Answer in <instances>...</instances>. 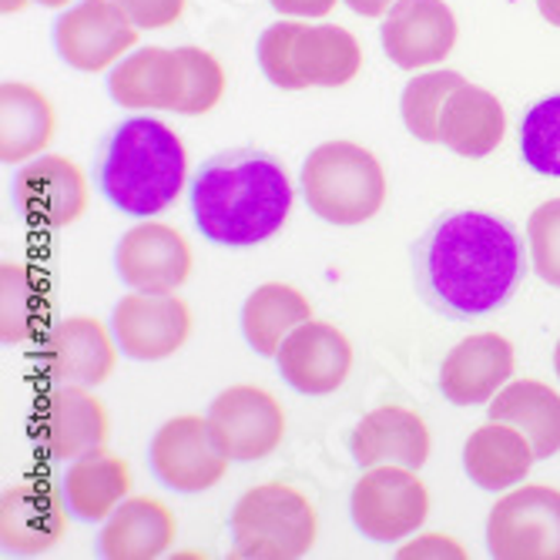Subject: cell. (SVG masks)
<instances>
[{"label": "cell", "mask_w": 560, "mask_h": 560, "mask_svg": "<svg viewBox=\"0 0 560 560\" xmlns=\"http://www.w3.org/2000/svg\"><path fill=\"white\" fill-rule=\"evenodd\" d=\"M413 262L423 299L450 319L497 313L527 272L514 225L480 209H456L436 219L417 242Z\"/></svg>", "instance_id": "1"}, {"label": "cell", "mask_w": 560, "mask_h": 560, "mask_svg": "<svg viewBox=\"0 0 560 560\" xmlns=\"http://www.w3.org/2000/svg\"><path fill=\"white\" fill-rule=\"evenodd\" d=\"M188 201L198 232L212 245L252 248L285 225L292 182L269 151L229 148L195 168Z\"/></svg>", "instance_id": "2"}, {"label": "cell", "mask_w": 560, "mask_h": 560, "mask_svg": "<svg viewBox=\"0 0 560 560\" xmlns=\"http://www.w3.org/2000/svg\"><path fill=\"white\" fill-rule=\"evenodd\" d=\"M188 151L182 138L159 118L121 121L97 159V188L131 219H155L185 191Z\"/></svg>", "instance_id": "3"}, {"label": "cell", "mask_w": 560, "mask_h": 560, "mask_svg": "<svg viewBox=\"0 0 560 560\" xmlns=\"http://www.w3.org/2000/svg\"><path fill=\"white\" fill-rule=\"evenodd\" d=\"M386 172L370 148L336 138L310 151L302 165V198L329 225L349 229L376 219L386 206Z\"/></svg>", "instance_id": "4"}, {"label": "cell", "mask_w": 560, "mask_h": 560, "mask_svg": "<svg viewBox=\"0 0 560 560\" xmlns=\"http://www.w3.org/2000/svg\"><path fill=\"white\" fill-rule=\"evenodd\" d=\"M235 550L248 560H295L310 553L319 534L316 506L289 483H259L238 497L229 517Z\"/></svg>", "instance_id": "5"}, {"label": "cell", "mask_w": 560, "mask_h": 560, "mask_svg": "<svg viewBox=\"0 0 560 560\" xmlns=\"http://www.w3.org/2000/svg\"><path fill=\"white\" fill-rule=\"evenodd\" d=\"M352 524L366 540L396 544L417 534L430 517V490L417 470L383 464L370 467L352 487Z\"/></svg>", "instance_id": "6"}, {"label": "cell", "mask_w": 560, "mask_h": 560, "mask_svg": "<svg viewBox=\"0 0 560 560\" xmlns=\"http://www.w3.org/2000/svg\"><path fill=\"white\" fill-rule=\"evenodd\" d=\"M497 560H560V490L530 483L500 497L487 521Z\"/></svg>", "instance_id": "7"}, {"label": "cell", "mask_w": 560, "mask_h": 560, "mask_svg": "<svg viewBox=\"0 0 560 560\" xmlns=\"http://www.w3.org/2000/svg\"><path fill=\"white\" fill-rule=\"evenodd\" d=\"M148 460L155 477L178 493L212 490L229 474V453L222 450L209 417L182 413L151 436Z\"/></svg>", "instance_id": "8"}, {"label": "cell", "mask_w": 560, "mask_h": 560, "mask_svg": "<svg viewBox=\"0 0 560 560\" xmlns=\"http://www.w3.org/2000/svg\"><path fill=\"white\" fill-rule=\"evenodd\" d=\"M141 31L115 0H78L55 21V50L84 74L115 68L138 47Z\"/></svg>", "instance_id": "9"}, {"label": "cell", "mask_w": 560, "mask_h": 560, "mask_svg": "<svg viewBox=\"0 0 560 560\" xmlns=\"http://www.w3.org/2000/svg\"><path fill=\"white\" fill-rule=\"evenodd\" d=\"M118 339L94 316H68L50 323L37 339V366L44 380L55 386H101L115 376L118 366Z\"/></svg>", "instance_id": "10"}, {"label": "cell", "mask_w": 560, "mask_h": 560, "mask_svg": "<svg viewBox=\"0 0 560 560\" xmlns=\"http://www.w3.org/2000/svg\"><path fill=\"white\" fill-rule=\"evenodd\" d=\"M209 423L229 460L238 464L266 460L282 446L285 436L282 402L256 383H235L222 389L209 406Z\"/></svg>", "instance_id": "11"}, {"label": "cell", "mask_w": 560, "mask_h": 560, "mask_svg": "<svg viewBox=\"0 0 560 560\" xmlns=\"http://www.w3.org/2000/svg\"><path fill=\"white\" fill-rule=\"evenodd\" d=\"M195 319L175 292H128L112 313L118 349L138 363H159L191 339Z\"/></svg>", "instance_id": "12"}, {"label": "cell", "mask_w": 560, "mask_h": 560, "mask_svg": "<svg viewBox=\"0 0 560 560\" xmlns=\"http://www.w3.org/2000/svg\"><path fill=\"white\" fill-rule=\"evenodd\" d=\"M108 436V410L91 393V386H55L34 410V440L47 460H78V456L105 446Z\"/></svg>", "instance_id": "13"}, {"label": "cell", "mask_w": 560, "mask_h": 560, "mask_svg": "<svg viewBox=\"0 0 560 560\" xmlns=\"http://www.w3.org/2000/svg\"><path fill=\"white\" fill-rule=\"evenodd\" d=\"M14 206L27 225L68 229L91 206L88 178L68 155H37L14 178Z\"/></svg>", "instance_id": "14"}, {"label": "cell", "mask_w": 560, "mask_h": 560, "mask_svg": "<svg viewBox=\"0 0 560 560\" xmlns=\"http://www.w3.org/2000/svg\"><path fill=\"white\" fill-rule=\"evenodd\" d=\"M115 269L138 292H175L195 272L188 238L165 222H141L128 229L115 248Z\"/></svg>", "instance_id": "15"}, {"label": "cell", "mask_w": 560, "mask_h": 560, "mask_svg": "<svg viewBox=\"0 0 560 560\" xmlns=\"http://www.w3.org/2000/svg\"><path fill=\"white\" fill-rule=\"evenodd\" d=\"M352 342L349 336L323 319H310L289 332L276 363L282 380L302 396H329L352 373Z\"/></svg>", "instance_id": "16"}, {"label": "cell", "mask_w": 560, "mask_h": 560, "mask_svg": "<svg viewBox=\"0 0 560 560\" xmlns=\"http://www.w3.org/2000/svg\"><path fill=\"white\" fill-rule=\"evenodd\" d=\"M380 44L402 71L433 68L456 44V18L443 0H396L383 18Z\"/></svg>", "instance_id": "17"}, {"label": "cell", "mask_w": 560, "mask_h": 560, "mask_svg": "<svg viewBox=\"0 0 560 560\" xmlns=\"http://www.w3.org/2000/svg\"><path fill=\"white\" fill-rule=\"evenodd\" d=\"M517 352L500 332H474L456 342L440 366V393L453 406H483L514 380Z\"/></svg>", "instance_id": "18"}, {"label": "cell", "mask_w": 560, "mask_h": 560, "mask_svg": "<svg viewBox=\"0 0 560 560\" xmlns=\"http://www.w3.org/2000/svg\"><path fill=\"white\" fill-rule=\"evenodd\" d=\"M71 506L47 483H14L0 497V544L11 553L34 557L65 540Z\"/></svg>", "instance_id": "19"}, {"label": "cell", "mask_w": 560, "mask_h": 560, "mask_svg": "<svg viewBox=\"0 0 560 560\" xmlns=\"http://www.w3.org/2000/svg\"><path fill=\"white\" fill-rule=\"evenodd\" d=\"M363 68V47L339 24L295 21L289 40V91L342 88Z\"/></svg>", "instance_id": "20"}, {"label": "cell", "mask_w": 560, "mask_h": 560, "mask_svg": "<svg viewBox=\"0 0 560 560\" xmlns=\"http://www.w3.org/2000/svg\"><path fill=\"white\" fill-rule=\"evenodd\" d=\"M185 88V65L178 47H135L108 74V94L128 112H175Z\"/></svg>", "instance_id": "21"}, {"label": "cell", "mask_w": 560, "mask_h": 560, "mask_svg": "<svg viewBox=\"0 0 560 560\" xmlns=\"http://www.w3.org/2000/svg\"><path fill=\"white\" fill-rule=\"evenodd\" d=\"M349 450L363 470L383 464L420 470L430 460V430L423 417L406 410V406H376L355 423Z\"/></svg>", "instance_id": "22"}, {"label": "cell", "mask_w": 560, "mask_h": 560, "mask_svg": "<svg viewBox=\"0 0 560 560\" xmlns=\"http://www.w3.org/2000/svg\"><path fill=\"white\" fill-rule=\"evenodd\" d=\"M503 131H506V115L500 97L464 81L446 97L436 141L460 159H487L490 151L500 148Z\"/></svg>", "instance_id": "23"}, {"label": "cell", "mask_w": 560, "mask_h": 560, "mask_svg": "<svg viewBox=\"0 0 560 560\" xmlns=\"http://www.w3.org/2000/svg\"><path fill=\"white\" fill-rule=\"evenodd\" d=\"M175 514L159 497H128L101 530V553L108 560H155L175 544Z\"/></svg>", "instance_id": "24"}, {"label": "cell", "mask_w": 560, "mask_h": 560, "mask_svg": "<svg viewBox=\"0 0 560 560\" xmlns=\"http://www.w3.org/2000/svg\"><path fill=\"white\" fill-rule=\"evenodd\" d=\"M61 493L78 521L88 524L108 521L131 497V467L125 464V456L105 446L91 450L78 456V460H71L61 480Z\"/></svg>", "instance_id": "25"}, {"label": "cell", "mask_w": 560, "mask_h": 560, "mask_svg": "<svg viewBox=\"0 0 560 560\" xmlns=\"http://www.w3.org/2000/svg\"><path fill=\"white\" fill-rule=\"evenodd\" d=\"M58 118L47 94L24 81L0 84V162L24 165L55 141Z\"/></svg>", "instance_id": "26"}, {"label": "cell", "mask_w": 560, "mask_h": 560, "mask_svg": "<svg viewBox=\"0 0 560 560\" xmlns=\"http://www.w3.org/2000/svg\"><path fill=\"white\" fill-rule=\"evenodd\" d=\"M534 460H537V453L530 440L517 427L500 423V420L477 427L464 446V470L483 490L517 487L530 474Z\"/></svg>", "instance_id": "27"}, {"label": "cell", "mask_w": 560, "mask_h": 560, "mask_svg": "<svg viewBox=\"0 0 560 560\" xmlns=\"http://www.w3.org/2000/svg\"><path fill=\"white\" fill-rule=\"evenodd\" d=\"M313 319V302L289 282H266L242 305V336L259 355L276 360L292 329Z\"/></svg>", "instance_id": "28"}, {"label": "cell", "mask_w": 560, "mask_h": 560, "mask_svg": "<svg viewBox=\"0 0 560 560\" xmlns=\"http://www.w3.org/2000/svg\"><path fill=\"white\" fill-rule=\"evenodd\" d=\"M490 420L517 427L537 460L560 453V393L537 380H514L490 399Z\"/></svg>", "instance_id": "29"}, {"label": "cell", "mask_w": 560, "mask_h": 560, "mask_svg": "<svg viewBox=\"0 0 560 560\" xmlns=\"http://www.w3.org/2000/svg\"><path fill=\"white\" fill-rule=\"evenodd\" d=\"M50 292L40 269L27 262L0 266V339L4 346H24L47 332Z\"/></svg>", "instance_id": "30"}, {"label": "cell", "mask_w": 560, "mask_h": 560, "mask_svg": "<svg viewBox=\"0 0 560 560\" xmlns=\"http://www.w3.org/2000/svg\"><path fill=\"white\" fill-rule=\"evenodd\" d=\"M467 78L456 71H423L417 74L410 84L399 94V118L413 138H420L423 144H436V128H440V115L446 97L460 88Z\"/></svg>", "instance_id": "31"}, {"label": "cell", "mask_w": 560, "mask_h": 560, "mask_svg": "<svg viewBox=\"0 0 560 560\" xmlns=\"http://www.w3.org/2000/svg\"><path fill=\"white\" fill-rule=\"evenodd\" d=\"M521 155L530 172L560 178V94H550L524 115Z\"/></svg>", "instance_id": "32"}, {"label": "cell", "mask_w": 560, "mask_h": 560, "mask_svg": "<svg viewBox=\"0 0 560 560\" xmlns=\"http://www.w3.org/2000/svg\"><path fill=\"white\" fill-rule=\"evenodd\" d=\"M185 65V88L178 101V115H209L222 105L225 97V68L206 47H178Z\"/></svg>", "instance_id": "33"}, {"label": "cell", "mask_w": 560, "mask_h": 560, "mask_svg": "<svg viewBox=\"0 0 560 560\" xmlns=\"http://www.w3.org/2000/svg\"><path fill=\"white\" fill-rule=\"evenodd\" d=\"M527 245H530L534 272L547 285L560 289V198H550L534 209L527 222Z\"/></svg>", "instance_id": "34"}, {"label": "cell", "mask_w": 560, "mask_h": 560, "mask_svg": "<svg viewBox=\"0 0 560 560\" xmlns=\"http://www.w3.org/2000/svg\"><path fill=\"white\" fill-rule=\"evenodd\" d=\"M292 31H295V18L276 21L262 31L259 47H256L262 74L269 78V84H276L282 91H289V40H292Z\"/></svg>", "instance_id": "35"}, {"label": "cell", "mask_w": 560, "mask_h": 560, "mask_svg": "<svg viewBox=\"0 0 560 560\" xmlns=\"http://www.w3.org/2000/svg\"><path fill=\"white\" fill-rule=\"evenodd\" d=\"M115 4L128 14V21L138 31L172 27L185 11V0H115Z\"/></svg>", "instance_id": "36"}, {"label": "cell", "mask_w": 560, "mask_h": 560, "mask_svg": "<svg viewBox=\"0 0 560 560\" xmlns=\"http://www.w3.org/2000/svg\"><path fill=\"white\" fill-rule=\"evenodd\" d=\"M399 560H467L470 550L450 534H420L396 550Z\"/></svg>", "instance_id": "37"}, {"label": "cell", "mask_w": 560, "mask_h": 560, "mask_svg": "<svg viewBox=\"0 0 560 560\" xmlns=\"http://www.w3.org/2000/svg\"><path fill=\"white\" fill-rule=\"evenodd\" d=\"M269 4L285 14V18H295V21H316V18H326L336 11L339 0H269Z\"/></svg>", "instance_id": "38"}, {"label": "cell", "mask_w": 560, "mask_h": 560, "mask_svg": "<svg viewBox=\"0 0 560 560\" xmlns=\"http://www.w3.org/2000/svg\"><path fill=\"white\" fill-rule=\"evenodd\" d=\"M342 4L360 18H386L396 0H342Z\"/></svg>", "instance_id": "39"}, {"label": "cell", "mask_w": 560, "mask_h": 560, "mask_svg": "<svg viewBox=\"0 0 560 560\" xmlns=\"http://www.w3.org/2000/svg\"><path fill=\"white\" fill-rule=\"evenodd\" d=\"M537 8H540V14H544L547 24L560 27V0H537Z\"/></svg>", "instance_id": "40"}, {"label": "cell", "mask_w": 560, "mask_h": 560, "mask_svg": "<svg viewBox=\"0 0 560 560\" xmlns=\"http://www.w3.org/2000/svg\"><path fill=\"white\" fill-rule=\"evenodd\" d=\"M27 4H31V0H0V11H4V14H21Z\"/></svg>", "instance_id": "41"}, {"label": "cell", "mask_w": 560, "mask_h": 560, "mask_svg": "<svg viewBox=\"0 0 560 560\" xmlns=\"http://www.w3.org/2000/svg\"><path fill=\"white\" fill-rule=\"evenodd\" d=\"M34 4L50 8V11H61V8H68V4H78V0H34Z\"/></svg>", "instance_id": "42"}, {"label": "cell", "mask_w": 560, "mask_h": 560, "mask_svg": "<svg viewBox=\"0 0 560 560\" xmlns=\"http://www.w3.org/2000/svg\"><path fill=\"white\" fill-rule=\"evenodd\" d=\"M553 370H557V380H560V342H557V349H553Z\"/></svg>", "instance_id": "43"}]
</instances>
